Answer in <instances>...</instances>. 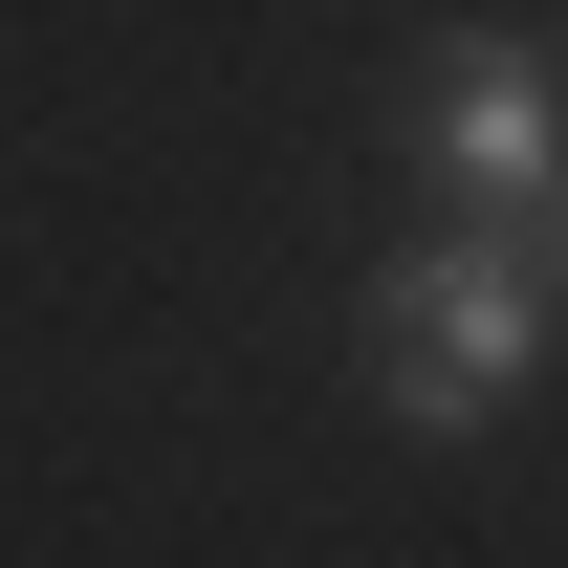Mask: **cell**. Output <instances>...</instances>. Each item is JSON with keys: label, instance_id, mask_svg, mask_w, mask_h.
<instances>
[{"label": "cell", "instance_id": "cell-1", "mask_svg": "<svg viewBox=\"0 0 568 568\" xmlns=\"http://www.w3.org/2000/svg\"><path fill=\"white\" fill-rule=\"evenodd\" d=\"M525 351H547V263L481 241V219L372 284V416H416V437H481L503 394H525Z\"/></svg>", "mask_w": 568, "mask_h": 568}, {"label": "cell", "instance_id": "cell-2", "mask_svg": "<svg viewBox=\"0 0 568 568\" xmlns=\"http://www.w3.org/2000/svg\"><path fill=\"white\" fill-rule=\"evenodd\" d=\"M416 153H437V197H459V219H525V197L568 175V153H547V44H437Z\"/></svg>", "mask_w": 568, "mask_h": 568}, {"label": "cell", "instance_id": "cell-3", "mask_svg": "<svg viewBox=\"0 0 568 568\" xmlns=\"http://www.w3.org/2000/svg\"><path fill=\"white\" fill-rule=\"evenodd\" d=\"M525 219H547V241H525V263H547V284H568V175H547V197H525Z\"/></svg>", "mask_w": 568, "mask_h": 568}]
</instances>
